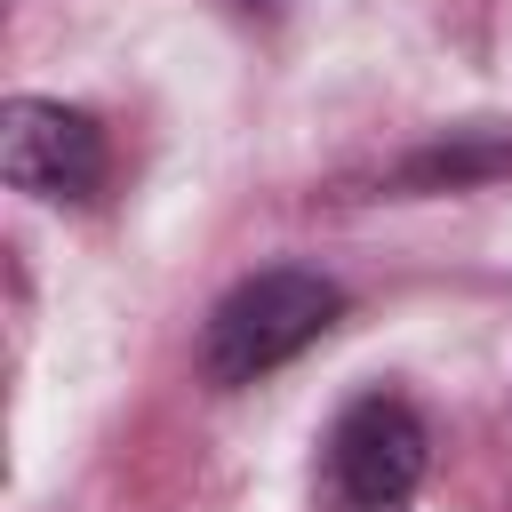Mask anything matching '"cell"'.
Returning <instances> with one entry per match:
<instances>
[{"label": "cell", "mask_w": 512, "mask_h": 512, "mask_svg": "<svg viewBox=\"0 0 512 512\" xmlns=\"http://www.w3.org/2000/svg\"><path fill=\"white\" fill-rule=\"evenodd\" d=\"M328 472H336V488H344L352 512H400L416 496V480H424V424L400 400L368 392V400H352L336 416Z\"/></svg>", "instance_id": "cell-3"}, {"label": "cell", "mask_w": 512, "mask_h": 512, "mask_svg": "<svg viewBox=\"0 0 512 512\" xmlns=\"http://www.w3.org/2000/svg\"><path fill=\"white\" fill-rule=\"evenodd\" d=\"M504 168H512V144H432V152H416L392 184H400V192H448V184L504 176Z\"/></svg>", "instance_id": "cell-4"}, {"label": "cell", "mask_w": 512, "mask_h": 512, "mask_svg": "<svg viewBox=\"0 0 512 512\" xmlns=\"http://www.w3.org/2000/svg\"><path fill=\"white\" fill-rule=\"evenodd\" d=\"M336 312H344L336 280H320L304 264H272V272L240 280L208 312V328H200V376L224 384V392H240V384L272 376L280 360H296L304 344H320Z\"/></svg>", "instance_id": "cell-1"}, {"label": "cell", "mask_w": 512, "mask_h": 512, "mask_svg": "<svg viewBox=\"0 0 512 512\" xmlns=\"http://www.w3.org/2000/svg\"><path fill=\"white\" fill-rule=\"evenodd\" d=\"M104 128L80 104L56 96H8L0 104V176L32 200H96L104 192Z\"/></svg>", "instance_id": "cell-2"}]
</instances>
